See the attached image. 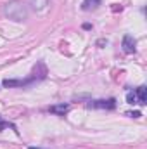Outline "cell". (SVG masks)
<instances>
[{"instance_id": "1", "label": "cell", "mask_w": 147, "mask_h": 149, "mask_svg": "<svg viewBox=\"0 0 147 149\" xmlns=\"http://www.w3.org/2000/svg\"><path fill=\"white\" fill-rule=\"evenodd\" d=\"M3 12L7 17L14 19V21H26L28 19V7L26 3H23L21 0H10L5 3Z\"/></svg>"}, {"instance_id": "2", "label": "cell", "mask_w": 147, "mask_h": 149, "mask_svg": "<svg viewBox=\"0 0 147 149\" xmlns=\"http://www.w3.org/2000/svg\"><path fill=\"white\" fill-rule=\"evenodd\" d=\"M126 102H128V104L146 106L147 104V88L144 85H140V87L135 88L133 92H128V94H126Z\"/></svg>"}, {"instance_id": "3", "label": "cell", "mask_w": 147, "mask_h": 149, "mask_svg": "<svg viewBox=\"0 0 147 149\" xmlns=\"http://www.w3.org/2000/svg\"><path fill=\"white\" fill-rule=\"evenodd\" d=\"M43 76H37V74H31L30 78H24V80H3V87L5 88H12V87H30L31 83H35L37 80H42Z\"/></svg>"}, {"instance_id": "4", "label": "cell", "mask_w": 147, "mask_h": 149, "mask_svg": "<svg viewBox=\"0 0 147 149\" xmlns=\"http://www.w3.org/2000/svg\"><path fill=\"white\" fill-rule=\"evenodd\" d=\"M90 109H114L116 108V99H99V101H90L87 104Z\"/></svg>"}, {"instance_id": "5", "label": "cell", "mask_w": 147, "mask_h": 149, "mask_svg": "<svg viewBox=\"0 0 147 149\" xmlns=\"http://www.w3.org/2000/svg\"><path fill=\"white\" fill-rule=\"evenodd\" d=\"M135 45H137V42H135V38L132 35H125L123 37V50L126 54H133L135 52Z\"/></svg>"}, {"instance_id": "6", "label": "cell", "mask_w": 147, "mask_h": 149, "mask_svg": "<svg viewBox=\"0 0 147 149\" xmlns=\"http://www.w3.org/2000/svg\"><path fill=\"white\" fill-rule=\"evenodd\" d=\"M49 111L54 113V114H59V116H64L66 113L69 111V104H55V106H50L49 108Z\"/></svg>"}, {"instance_id": "7", "label": "cell", "mask_w": 147, "mask_h": 149, "mask_svg": "<svg viewBox=\"0 0 147 149\" xmlns=\"http://www.w3.org/2000/svg\"><path fill=\"white\" fill-rule=\"evenodd\" d=\"M99 5H101V0H83V2H81V9H83L85 12L95 10Z\"/></svg>"}, {"instance_id": "8", "label": "cell", "mask_w": 147, "mask_h": 149, "mask_svg": "<svg viewBox=\"0 0 147 149\" xmlns=\"http://www.w3.org/2000/svg\"><path fill=\"white\" fill-rule=\"evenodd\" d=\"M30 5L35 9V10H43L47 5H49V0H28Z\"/></svg>"}, {"instance_id": "9", "label": "cell", "mask_w": 147, "mask_h": 149, "mask_svg": "<svg viewBox=\"0 0 147 149\" xmlns=\"http://www.w3.org/2000/svg\"><path fill=\"white\" fill-rule=\"evenodd\" d=\"M7 127H10L12 130H16V125H12V123H9V121H3V120L0 118V132H2L3 128H7ZM16 132H17V130H16Z\"/></svg>"}, {"instance_id": "10", "label": "cell", "mask_w": 147, "mask_h": 149, "mask_svg": "<svg viewBox=\"0 0 147 149\" xmlns=\"http://www.w3.org/2000/svg\"><path fill=\"white\" fill-rule=\"evenodd\" d=\"M126 116H132V118H139V116H142L140 111H133V113H126Z\"/></svg>"}, {"instance_id": "11", "label": "cell", "mask_w": 147, "mask_h": 149, "mask_svg": "<svg viewBox=\"0 0 147 149\" xmlns=\"http://www.w3.org/2000/svg\"><path fill=\"white\" fill-rule=\"evenodd\" d=\"M83 30H92V24H88V23H85V24H83Z\"/></svg>"}, {"instance_id": "12", "label": "cell", "mask_w": 147, "mask_h": 149, "mask_svg": "<svg viewBox=\"0 0 147 149\" xmlns=\"http://www.w3.org/2000/svg\"><path fill=\"white\" fill-rule=\"evenodd\" d=\"M28 149H38V148H28Z\"/></svg>"}]
</instances>
